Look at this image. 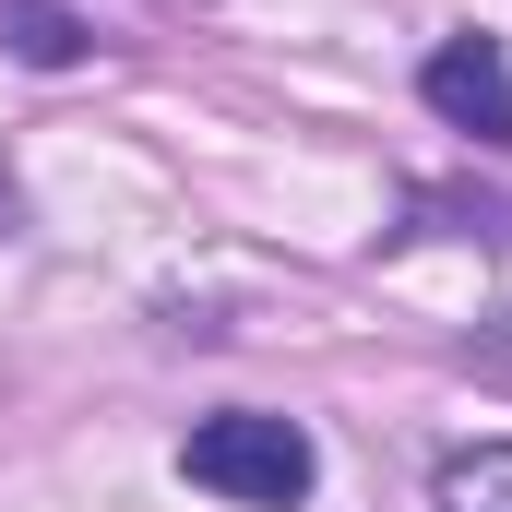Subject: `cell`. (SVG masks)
I'll list each match as a JSON object with an SVG mask.
<instances>
[{"instance_id":"7a4b0ae2","label":"cell","mask_w":512,"mask_h":512,"mask_svg":"<svg viewBox=\"0 0 512 512\" xmlns=\"http://www.w3.org/2000/svg\"><path fill=\"white\" fill-rule=\"evenodd\" d=\"M417 96L465 131V143H512V60L489 48V36H441L429 72H417Z\"/></svg>"},{"instance_id":"6da1fadb","label":"cell","mask_w":512,"mask_h":512,"mask_svg":"<svg viewBox=\"0 0 512 512\" xmlns=\"http://www.w3.org/2000/svg\"><path fill=\"white\" fill-rule=\"evenodd\" d=\"M179 477L215 489V501H251V512H298V501H310V477H322V453H310L298 417L227 405V417H203V429L179 441Z\"/></svg>"},{"instance_id":"277c9868","label":"cell","mask_w":512,"mask_h":512,"mask_svg":"<svg viewBox=\"0 0 512 512\" xmlns=\"http://www.w3.org/2000/svg\"><path fill=\"white\" fill-rule=\"evenodd\" d=\"M441 512H512V441H465V453H441Z\"/></svg>"},{"instance_id":"3957f363","label":"cell","mask_w":512,"mask_h":512,"mask_svg":"<svg viewBox=\"0 0 512 512\" xmlns=\"http://www.w3.org/2000/svg\"><path fill=\"white\" fill-rule=\"evenodd\" d=\"M0 48H12L24 72H72V60L96 48V24H84L72 0H0Z\"/></svg>"}]
</instances>
